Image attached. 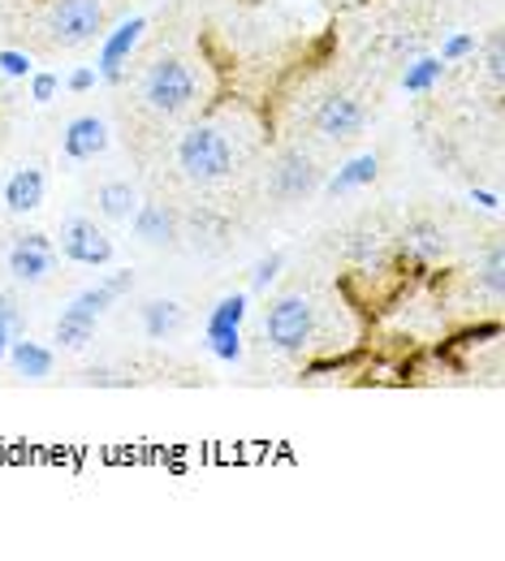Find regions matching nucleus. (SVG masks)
I'll use <instances>...</instances> for the list:
<instances>
[{"label":"nucleus","mask_w":505,"mask_h":561,"mask_svg":"<svg viewBox=\"0 0 505 561\" xmlns=\"http://www.w3.org/2000/svg\"><path fill=\"white\" fill-rule=\"evenodd\" d=\"M484 61H489V73L502 82L505 78V53H502V35H493L489 39V53H484Z\"/></svg>","instance_id":"nucleus-29"},{"label":"nucleus","mask_w":505,"mask_h":561,"mask_svg":"<svg viewBox=\"0 0 505 561\" xmlns=\"http://www.w3.org/2000/svg\"><path fill=\"white\" fill-rule=\"evenodd\" d=\"M0 4H4V0H0Z\"/></svg>","instance_id":"nucleus-32"},{"label":"nucleus","mask_w":505,"mask_h":561,"mask_svg":"<svg viewBox=\"0 0 505 561\" xmlns=\"http://www.w3.org/2000/svg\"><path fill=\"white\" fill-rule=\"evenodd\" d=\"M242 316H246V294H229V298H220L217 307H213L208 329H238Z\"/></svg>","instance_id":"nucleus-20"},{"label":"nucleus","mask_w":505,"mask_h":561,"mask_svg":"<svg viewBox=\"0 0 505 561\" xmlns=\"http://www.w3.org/2000/svg\"><path fill=\"white\" fill-rule=\"evenodd\" d=\"M95 204H100V211H104L108 220H130L135 208H139V195H135L130 182H104L100 195H95Z\"/></svg>","instance_id":"nucleus-17"},{"label":"nucleus","mask_w":505,"mask_h":561,"mask_svg":"<svg viewBox=\"0 0 505 561\" xmlns=\"http://www.w3.org/2000/svg\"><path fill=\"white\" fill-rule=\"evenodd\" d=\"M61 255L73 260V264H82V268H104L113 260V238L95 220L73 216L61 229Z\"/></svg>","instance_id":"nucleus-5"},{"label":"nucleus","mask_w":505,"mask_h":561,"mask_svg":"<svg viewBox=\"0 0 505 561\" xmlns=\"http://www.w3.org/2000/svg\"><path fill=\"white\" fill-rule=\"evenodd\" d=\"M22 333H26V316H22L18 298L13 294H0V358L9 354V342L22 337Z\"/></svg>","instance_id":"nucleus-19"},{"label":"nucleus","mask_w":505,"mask_h":561,"mask_svg":"<svg viewBox=\"0 0 505 561\" xmlns=\"http://www.w3.org/2000/svg\"><path fill=\"white\" fill-rule=\"evenodd\" d=\"M95 78H100L95 70H73L70 78H66V87H70V91H91V87H95Z\"/></svg>","instance_id":"nucleus-30"},{"label":"nucleus","mask_w":505,"mask_h":561,"mask_svg":"<svg viewBox=\"0 0 505 561\" xmlns=\"http://www.w3.org/2000/svg\"><path fill=\"white\" fill-rule=\"evenodd\" d=\"M315 186H320V169L311 164V156H302V151H286V156L273 164L268 191H273L277 199H286V204H298V199H307Z\"/></svg>","instance_id":"nucleus-7"},{"label":"nucleus","mask_w":505,"mask_h":561,"mask_svg":"<svg viewBox=\"0 0 505 561\" xmlns=\"http://www.w3.org/2000/svg\"><path fill=\"white\" fill-rule=\"evenodd\" d=\"M144 18H130V22H122L108 39H104V53H100V78L104 82H122V66H126V57H130V48L139 44V35H144Z\"/></svg>","instance_id":"nucleus-9"},{"label":"nucleus","mask_w":505,"mask_h":561,"mask_svg":"<svg viewBox=\"0 0 505 561\" xmlns=\"http://www.w3.org/2000/svg\"><path fill=\"white\" fill-rule=\"evenodd\" d=\"M311 126H315L324 139L346 142V139H355V135H363L367 113H363V104L355 100V95H329V100H320V104H315Z\"/></svg>","instance_id":"nucleus-6"},{"label":"nucleus","mask_w":505,"mask_h":561,"mask_svg":"<svg viewBox=\"0 0 505 561\" xmlns=\"http://www.w3.org/2000/svg\"><path fill=\"white\" fill-rule=\"evenodd\" d=\"M264 337H268L273 351L282 354L307 351L311 337H315V307H311V298H302V294L277 298L268 307V316H264Z\"/></svg>","instance_id":"nucleus-2"},{"label":"nucleus","mask_w":505,"mask_h":561,"mask_svg":"<svg viewBox=\"0 0 505 561\" xmlns=\"http://www.w3.org/2000/svg\"><path fill=\"white\" fill-rule=\"evenodd\" d=\"M376 173H380V160L367 151V156H355L346 169H337V178L329 182V195H346V191H359L367 182H376Z\"/></svg>","instance_id":"nucleus-18"},{"label":"nucleus","mask_w":505,"mask_h":561,"mask_svg":"<svg viewBox=\"0 0 505 561\" xmlns=\"http://www.w3.org/2000/svg\"><path fill=\"white\" fill-rule=\"evenodd\" d=\"M0 73H9V78H26V73H31V57L4 48V53H0Z\"/></svg>","instance_id":"nucleus-27"},{"label":"nucleus","mask_w":505,"mask_h":561,"mask_svg":"<svg viewBox=\"0 0 505 561\" xmlns=\"http://www.w3.org/2000/svg\"><path fill=\"white\" fill-rule=\"evenodd\" d=\"M346 255H351V260H371V255H380V238H376V233H355V238L346 242Z\"/></svg>","instance_id":"nucleus-25"},{"label":"nucleus","mask_w":505,"mask_h":561,"mask_svg":"<svg viewBox=\"0 0 505 561\" xmlns=\"http://www.w3.org/2000/svg\"><path fill=\"white\" fill-rule=\"evenodd\" d=\"M282 264H286V255H282V251H273L268 260H260V264H255V277H251V289H268V280H277Z\"/></svg>","instance_id":"nucleus-24"},{"label":"nucleus","mask_w":505,"mask_h":561,"mask_svg":"<svg viewBox=\"0 0 505 561\" xmlns=\"http://www.w3.org/2000/svg\"><path fill=\"white\" fill-rule=\"evenodd\" d=\"M104 31V4L100 0H57L48 9V35L61 48H82Z\"/></svg>","instance_id":"nucleus-4"},{"label":"nucleus","mask_w":505,"mask_h":561,"mask_svg":"<svg viewBox=\"0 0 505 561\" xmlns=\"http://www.w3.org/2000/svg\"><path fill=\"white\" fill-rule=\"evenodd\" d=\"M484 289H489L493 298H502V294H505V255H502V242H493V247H489V260H484Z\"/></svg>","instance_id":"nucleus-22"},{"label":"nucleus","mask_w":505,"mask_h":561,"mask_svg":"<svg viewBox=\"0 0 505 561\" xmlns=\"http://www.w3.org/2000/svg\"><path fill=\"white\" fill-rule=\"evenodd\" d=\"M130 225H135V233L144 238L147 247H173L177 242V216L164 204H139Z\"/></svg>","instance_id":"nucleus-10"},{"label":"nucleus","mask_w":505,"mask_h":561,"mask_svg":"<svg viewBox=\"0 0 505 561\" xmlns=\"http://www.w3.org/2000/svg\"><path fill=\"white\" fill-rule=\"evenodd\" d=\"M61 147H66L70 160H95V156L108 147V130H104L100 117H73Z\"/></svg>","instance_id":"nucleus-13"},{"label":"nucleus","mask_w":505,"mask_h":561,"mask_svg":"<svg viewBox=\"0 0 505 561\" xmlns=\"http://www.w3.org/2000/svg\"><path fill=\"white\" fill-rule=\"evenodd\" d=\"M9 358H13L18 376H26V380H44V376H53V351H44L39 342L13 337V342H9Z\"/></svg>","instance_id":"nucleus-16"},{"label":"nucleus","mask_w":505,"mask_h":561,"mask_svg":"<svg viewBox=\"0 0 505 561\" xmlns=\"http://www.w3.org/2000/svg\"><path fill=\"white\" fill-rule=\"evenodd\" d=\"M144 333L151 342H169L173 333H182V324H186V311L173 302V298H151L144 302Z\"/></svg>","instance_id":"nucleus-14"},{"label":"nucleus","mask_w":505,"mask_h":561,"mask_svg":"<svg viewBox=\"0 0 505 561\" xmlns=\"http://www.w3.org/2000/svg\"><path fill=\"white\" fill-rule=\"evenodd\" d=\"M39 204H44V173H39L35 164H22V169L4 182V208L26 216V211L39 208Z\"/></svg>","instance_id":"nucleus-12"},{"label":"nucleus","mask_w":505,"mask_h":561,"mask_svg":"<svg viewBox=\"0 0 505 561\" xmlns=\"http://www.w3.org/2000/svg\"><path fill=\"white\" fill-rule=\"evenodd\" d=\"M471 204H480V208H489V211L502 208V199H497L493 191H471Z\"/></svg>","instance_id":"nucleus-31"},{"label":"nucleus","mask_w":505,"mask_h":561,"mask_svg":"<svg viewBox=\"0 0 505 561\" xmlns=\"http://www.w3.org/2000/svg\"><path fill=\"white\" fill-rule=\"evenodd\" d=\"M95 324H100V316L73 298L70 307L61 311V320H57V342H61L66 351H82V346L95 337Z\"/></svg>","instance_id":"nucleus-15"},{"label":"nucleus","mask_w":505,"mask_h":561,"mask_svg":"<svg viewBox=\"0 0 505 561\" xmlns=\"http://www.w3.org/2000/svg\"><path fill=\"white\" fill-rule=\"evenodd\" d=\"M208 346H213L217 358L233 363L242 354V337H238V329H208Z\"/></svg>","instance_id":"nucleus-23"},{"label":"nucleus","mask_w":505,"mask_h":561,"mask_svg":"<svg viewBox=\"0 0 505 561\" xmlns=\"http://www.w3.org/2000/svg\"><path fill=\"white\" fill-rule=\"evenodd\" d=\"M144 100L156 113H164V117L191 108V100H195V73H191V66L177 61V57H156L144 73Z\"/></svg>","instance_id":"nucleus-3"},{"label":"nucleus","mask_w":505,"mask_h":561,"mask_svg":"<svg viewBox=\"0 0 505 561\" xmlns=\"http://www.w3.org/2000/svg\"><path fill=\"white\" fill-rule=\"evenodd\" d=\"M445 247H449V238H445V229H440L436 220H411V225L402 229V251H406L415 264L440 260Z\"/></svg>","instance_id":"nucleus-11"},{"label":"nucleus","mask_w":505,"mask_h":561,"mask_svg":"<svg viewBox=\"0 0 505 561\" xmlns=\"http://www.w3.org/2000/svg\"><path fill=\"white\" fill-rule=\"evenodd\" d=\"M440 73H445V61H440V57H420V61L406 70L402 87H406V91H428Z\"/></svg>","instance_id":"nucleus-21"},{"label":"nucleus","mask_w":505,"mask_h":561,"mask_svg":"<svg viewBox=\"0 0 505 561\" xmlns=\"http://www.w3.org/2000/svg\"><path fill=\"white\" fill-rule=\"evenodd\" d=\"M177 164H182V173L191 182L213 186V182H225L233 173V147L213 126H195L177 142Z\"/></svg>","instance_id":"nucleus-1"},{"label":"nucleus","mask_w":505,"mask_h":561,"mask_svg":"<svg viewBox=\"0 0 505 561\" xmlns=\"http://www.w3.org/2000/svg\"><path fill=\"white\" fill-rule=\"evenodd\" d=\"M467 53H475V39H471V35H449L445 48H440V61H458V57H467Z\"/></svg>","instance_id":"nucleus-28"},{"label":"nucleus","mask_w":505,"mask_h":561,"mask_svg":"<svg viewBox=\"0 0 505 561\" xmlns=\"http://www.w3.org/2000/svg\"><path fill=\"white\" fill-rule=\"evenodd\" d=\"M57 87H61L57 73H35V78H31V100H35V104H48V100L57 95Z\"/></svg>","instance_id":"nucleus-26"},{"label":"nucleus","mask_w":505,"mask_h":561,"mask_svg":"<svg viewBox=\"0 0 505 561\" xmlns=\"http://www.w3.org/2000/svg\"><path fill=\"white\" fill-rule=\"evenodd\" d=\"M53 264H57V251H53V242L44 233H22L13 242V251H9V273L18 280H26V285H39L53 273Z\"/></svg>","instance_id":"nucleus-8"}]
</instances>
